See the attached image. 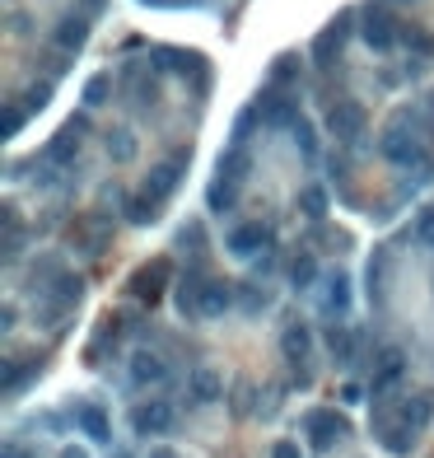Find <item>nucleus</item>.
Wrapping results in <instances>:
<instances>
[{"label": "nucleus", "instance_id": "f704fd0d", "mask_svg": "<svg viewBox=\"0 0 434 458\" xmlns=\"http://www.w3.org/2000/svg\"><path fill=\"white\" fill-rule=\"evenodd\" d=\"M294 145L304 150V159H318V136H313V122H308V118L294 126Z\"/></svg>", "mask_w": 434, "mask_h": 458}, {"label": "nucleus", "instance_id": "79ce46f5", "mask_svg": "<svg viewBox=\"0 0 434 458\" xmlns=\"http://www.w3.org/2000/svg\"><path fill=\"white\" fill-rule=\"evenodd\" d=\"M103 5L108 0H85V14H103Z\"/></svg>", "mask_w": 434, "mask_h": 458}, {"label": "nucleus", "instance_id": "7ed1b4c3", "mask_svg": "<svg viewBox=\"0 0 434 458\" xmlns=\"http://www.w3.org/2000/svg\"><path fill=\"white\" fill-rule=\"evenodd\" d=\"M364 126H369V112H364L355 98H337V103L327 108V136H337L341 145L360 141Z\"/></svg>", "mask_w": 434, "mask_h": 458}, {"label": "nucleus", "instance_id": "39448f33", "mask_svg": "<svg viewBox=\"0 0 434 458\" xmlns=\"http://www.w3.org/2000/svg\"><path fill=\"white\" fill-rule=\"evenodd\" d=\"M173 425H178V412H173V402H164V398H149L141 407H131V431H136L141 439L169 435Z\"/></svg>", "mask_w": 434, "mask_h": 458}, {"label": "nucleus", "instance_id": "393cba45", "mask_svg": "<svg viewBox=\"0 0 434 458\" xmlns=\"http://www.w3.org/2000/svg\"><path fill=\"white\" fill-rule=\"evenodd\" d=\"M313 281H318V257L304 248V253L290 262V286H294V290H308Z\"/></svg>", "mask_w": 434, "mask_h": 458}, {"label": "nucleus", "instance_id": "7c9ffc66", "mask_svg": "<svg viewBox=\"0 0 434 458\" xmlns=\"http://www.w3.org/2000/svg\"><path fill=\"white\" fill-rule=\"evenodd\" d=\"M294 80H299V57L294 52L276 57V65H271V89H290Z\"/></svg>", "mask_w": 434, "mask_h": 458}, {"label": "nucleus", "instance_id": "6ab92c4d", "mask_svg": "<svg viewBox=\"0 0 434 458\" xmlns=\"http://www.w3.org/2000/svg\"><path fill=\"white\" fill-rule=\"evenodd\" d=\"M397 416H402V421L411 425V431L421 435L425 425L434 421V393H430V388H425V393H411V398L402 402V412H397Z\"/></svg>", "mask_w": 434, "mask_h": 458}, {"label": "nucleus", "instance_id": "aec40b11", "mask_svg": "<svg viewBox=\"0 0 434 458\" xmlns=\"http://www.w3.org/2000/svg\"><path fill=\"white\" fill-rule=\"evenodd\" d=\"M215 173L243 187V183H247V173H253V155H247L243 145H229V150L220 155V164H215Z\"/></svg>", "mask_w": 434, "mask_h": 458}, {"label": "nucleus", "instance_id": "f3484780", "mask_svg": "<svg viewBox=\"0 0 434 458\" xmlns=\"http://www.w3.org/2000/svg\"><path fill=\"white\" fill-rule=\"evenodd\" d=\"M89 33H94V24H89V14H65V19L57 24V47L61 52H80V47L89 42Z\"/></svg>", "mask_w": 434, "mask_h": 458}, {"label": "nucleus", "instance_id": "f257e3e1", "mask_svg": "<svg viewBox=\"0 0 434 458\" xmlns=\"http://www.w3.org/2000/svg\"><path fill=\"white\" fill-rule=\"evenodd\" d=\"M304 435H308L313 454H327L337 439L350 435V425H346V416L337 412V407H308V412H304Z\"/></svg>", "mask_w": 434, "mask_h": 458}, {"label": "nucleus", "instance_id": "e433bc0d", "mask_svg": "<svg viewBox=\"0 0 434 458\" xmlns=\"http://www.w3.org/2000/svg\"><path fill=\"white\" fill-rule=\"evenodd\" d=\"M415 243H421V248H434V206H425L421 216H415Z\"/></svg>", "mask_w": 434, "mask_h": 458}, {"label": "nucleus", "instance_id": "c85d7f7f", "mask_svg": "<svg viewBox=\"0 0 434 458\" xmlns=\"http://www.w3.org/2000/svg\"><path fill=\"white\" fill-rule=\"evenodd\" d=\"M103 103H112V75L98 71L85 80V108H103Z\"/></svg>", "mask_w": 434, "mask_h": 458}, {"label": "nucleus", "instance_id": "412c9836", "mask_svg": "<svg viewBox=\"0 0 434 458\" xmlns=\"http://www.w3.org/2000/svg\"><path fill=\"white\" fill-rule=\"evenodd\" d=\"M388 267H392V253H388V243H378L374 257H369V271H364V281H369V300H383V290H388Z\"/></svg>", "mask_w": 434, "mask_h": 458}, {"label": "nucleus", "instance_id": "72a5a7b5", "mask_svg": "<svg viewBox=\"0 0 434 458\" xmlns=\"http://www.w3.org/2000/svg\"><path fill=\"white\" fill-rule=\"evenodd\" d=\"M24 118H28V108H19V103H5V108H0V136H19V131H24Z\"/></svg>", "mask_w": 434, "mask_h": 458}, {"label": "nucleus", "instance_id": "58836bf2", "mask_svg": "<svg viewBox=\"0 0 434 458\" xmlns=\"http://www.w3.org/2000/svg\"><path fill=\"white\" fill-rule=\"evenodd\" d=\"M402 38H407V47H411V52H421V57H430V52H434V38H430L425 28H407Z\"/></svg>", "mask_w": 434, "mask_h": 458}, {"label": "nucleus", "instance_id": "0eeeda50", "mask_svg": "<svg viewBox=\"0 0 434 458\" xmlns=\"http://www.w3.org/2000/svg\"><path fill=\"white\" fill-rule=\"evenodd\" d=\"M85 126H89L85 112H80V118H71V122H65L52 141H47L42 159H47V164H57V169H61V164H71V159L80 155V145H85Z\"/></svg>", "mask_w": 434, "mask_h": 458}, {"label": "nucleus", "instance_id": "423d86ee", "mask_svg": "<svg viewBox=\"0 0 434 458\" xmlns=\"http://www.w3.org/2000/svg\"><path fill=\"white\" fill-rule=\"evenodd\" d=\"M350 24H355V10H341L337 19H331V24L318 33V38H313V47H308V52H313V61H318L323 71H327V65H337L341 47H346V38H350Z\"/></svg>", "mask_w": 434, "mask_h": 458}, {"label": "nucleus", "instance_id": "bb28decb", "mask_svg": "<svg viewBox=\"0 0 434 458\" xmlns=\"http://www.w3.org/2000/svg\"><path fill=\"white\" fill-rule=\"evenodd\" d=\"M239 309L243 314H266V309H271V290H262V286H253V281H243L239 286Z\"/></svg>", "mask_w": 434, "mask_h": 458}, {"label": "nucleus", "instance_id": "f03ea898", "mask_svg": "<svg viewBox=\"0 0 434 458\" xmlns=\"http://www.w3.org/2000/svg\"><path fill=\"white\" fill-rule=\"evenodd\" d=\"M378 150H383V159H388V164H397V169H421V164H425V141L411 136V131H402V126L383 131Z\"/></svg>", "mask_w": 434, "mask_h": 458}, {"label": "nucleus", "instance_id": "c756f323", "mask_svg": "<svg viewBox=\"0 0 434 458\" xmlns=\"http://www.w3.org/2000/svg\"><path fill=\"white\" fill-rule=\"evenodd\" d=\"M206 202H210V210H220V216H225V210H229L233 202H239V183H229V178L215 173V183H210V192H206Z\"/></svg>", "mask_w": 434, "mask_h": 458}, {"label": "nucleus", "instance_id": "ea45409f", "mask_svg": "<svg viewBox=\"0 0 434 458\" xmlns=\"http://www.w3.org/2000/svg\"><path fill=\"white\" fill-rule=\"evenodd\" d=\"M247 407H253V384H233V412L247 416Z\"/></svg>", "mask_w": 434, "mask_h": 458}, {"label": "nucleus", "instance_id": "4468645a", "mask_svg": "<svg viewBox=\"0 0 434 458\" xmlns=\"http://www.w3.org/2000/svg\"><path fill=\"white\" fill-rule=\"evenodd\" d=\"M360 38L369 42L374 52H388V47H392L397 38H402V33H397V24L388 19V14L369 5V10H364V24H360Z\"/></svg>", "mask_w": 434, "mask_h": 458}, {"label": "nucleus", "instance_id": "dca6fc26", "mask_svg": "<svg viewBox=\"0 0 434 458\" xmlns=\"http://www.w3.org/2000/svg\"><path fill=\"white\" fill-rule=\"evenodd\" d=\"M402 370H407L402 351H397V347H388V351H383V355L374 360V379H369V393H374V398H383V393H388L397 379H402Z\"/></svg>", "mask_w": 434, "mask_h": 458}, {"label": "nucleus", "instance_id": "37998d69", "mask_svg": "<svg viewBox=\"0 0 434 458\" xmlns=\"http://www.w3.org/2000/svg\"><path fill=\"white\" fill-rule=\"evenodd\" d=\"M145 5H196V0H145Z\"/></svg>", "mask_w": 434, "mask_h": 458}, {"label": "nucleus", "instance_id": "a19ab883", "mask_svg": "<svg viewBox=\"0 0 434 458\" xmlns=\"http://www.w3.org/2000/svg\"><path fill=\"white\" fill-rule=\"evenodd\" d=\"M271 458H304V449H299L294 439H276V445H271Z\"/></svg>", "mask_w": 434, "mask_h": 458}, {"label": "nucleus", "instance_id": "a211bd4d", "mask_svg": "<svg viewBox=\"0 0 434 458\" xmlns=\"http://www.w3.org/2000/svg\"><path fill=\"white\" fill-rule=\"evenodd\" d=\"M164 379H169L164 355H155V351H136V355H131V384L149 388V384H164Z\"/></svg>", "mask_w": 434, "mask_h": 458}, {"label": "nucleus", "instance_id": "4c0bfd02", "mask_svg": "<svg viewBox=\"0 0 434 458\" xmlns=\"http://www.w3.org/2000/svg\"><path fill=\"white\" fill-rule=\"evenodd\" d=\"M47 98H52V80H38V85H28L24 108H28V112H38V108H47Z\"/></svg>", "mask_w": 434, "mask_h": 458}, {"label": "nucleus", "instance_id": "ddd939ff", "mask_svg": "<svg viewBox=\"0 0 434 458\" xmlns=\"http://www.w3.org/2000/svg\"><path fill=\"white\" fill-rule=\"evenodd\" d=\"M233 304H239V286H233V281H206L196 314H202V318H225Z\"/></svg>", "mask_w": 434, "mask_h": 458}, {"label": "nucleus", "instance_id": "a878e982", "mask_svg": "<svg viewBox=\"0 0 434 458\" xmlns=\"http://www.w3.org/2000/svg\"><path fill=\"white\" fill-rule=\"evenodd\" d=\"M52 300H57V309L65 314V309H75L80 300H85V281L80 276H57V290H52Z\"/></svg>", "mask_w": 434, "mask_h": 458}, {"label": "nucleus", "instance_id": "b1692460", "mask_svg": "<svg viewBox=\"0 0 434 458\" xmlns=\"http://www.w3.org/2000/svg\"><path fill=\"white\" fill-rule=\"evenodd\" d=\"M323 341H327V351H331V360H337V365H350V360H355V347H350L346 323H331L327 332H323Z\"/></svg>", "mask_w": 434, "mask_h": 458}, {"label": "nucleus", "instance_id": "9b49d317", "mask_svg": "<svg viewBox=\"0 0 434 458\" xmlns=\"http://www.w3.org/2000/svg\"><path fill=\"white\" fill-rule=\"evenodd\" d=\"M182 164H187V155H178V159L155 164V169H149V178H145V196H149V202H169V196L178 192V183H182Z\"/></svg>", "mask_w": 434, "mask_h": 458}, {"label": "nucleus", "instance_id": "4be33fe9", "mask_svg": "<svg viewBox=\"0 0 434 458\" xmlns=\"http://www.w3.org/2000/svg\"><path fill=\"white\" fill-rule=\"evenodd\" d=\"M38 370H42L38 355H14V360H5V379H0V384H5V393H19Z\"/></svg>", "mask_w": 434, "mask_h": 458}, {"label": "nucleus", "instance_id": "6e6552de", "mask_svg": "<svg viewBox=\"0 0 434 458\" xmlns=\"http://www.w3.org/2000/svg\"><path fill=\"white\" fill-rule=\"evenodd\" d=\"M308 347H313V332H308L304 323H290L286 332H280V351H286V360L294 365V379H299V384H313V374H308V365H304V360H308Z\"/></svg>", "mask_w": 434, "mask_h": 458}, {"label": "nucleus", "instance_id": "de8ad7c7", "mask_svg": "<svg viewBox=\"0 0 434 458\" xmlns=\"http://www.w3.org/2000/svg\"><path fill=\"white\" fill-rule=\"evenodd\" d=\"M112 458H131V454H112Z\"/></svg>", "mask_w": 434, "mask_h": 458}, {"label": "nucleus", "instance_id": "20e7f679", "mask_svg": "<svg viewBox=\"0 0 434 458\" xmlns=\"http://www.w3.org/2000/svg\"><path fill=\"white\" fill-rule=\"evenodd\" d=\"M257 112H262L266 126H290V131H294L299 122H304V112H299V98H294L290 89H271V85L257 94Z\"/></svg>", "mask_w": 434, "mask_h": 458}, {"label": "nucleus", "instance_id": "c03bdc74", "mask_svg": "<svg viewBox=\"0 0 434 458\" xmlns=\"http://www.w3.org/2000/svg\"><path fill=\"white\" fill-rule=\"evenodd\" d=\"M57 458H89V454H85V449H61Z\"/></svg>", "mask_w": 434, "mask_h": 458}, {"label": "nucleus", "instance_id": "49530a36", "mask_svg": "<svg viewBox=\"0 0 434 458\" xmlns=\"http://www.w3.org/2000/svg\"><path fill=\"white\" fill-rule=\"evenodd\" d=\"M5 458H28V454H19V449H14V445H10V449H5Z\"/></svg>", "mask_w": 434, "mask_h": 458}, {"label": "nucleus", "instance_id": "9d476101", "mask_svg": "<svg viewBox=\"0 0 434 458\" xmlns=\"http://www.w3.org/2000/svg\"><path fill=\"white\" fill-rule=\"evenodd\" d=\"M187 398H192V407L220 402V398H225V374L210 370V365H196V370L187 374Z\"/></svg>", "mask_w": 434, "mask_h": 458}, {"label": "nucleus", "instance_id": "2f4dec72", "mask_svg": "<svg viewBox=\"0 0 434 458\" xmlns=\"http://www.w3.org/2000/svg\"><path fill=\"white\" fill-rule=\"evenodd\" d=\"M126 220H131V225H155V220H159V202H149L145 192L131 196V202H126Z\"/></svg>", "mask_w": 434, "mask_h": 458}, {"label": "nucleus", "instance_id": "473e14b6", "mask_svg": "<svg viewBox=\"0 0 434 458\" xmlns=\"http://www.w3.org/2000/svg\"><path fill=\"white\" fill-rule=\"evenodd\" d=\"M299 210H304L308 220H323L327 216V192L323 187H304L299 192Z\"/></svg>", "mask_w": 434, "mask_h": 458}, {"label": "nucleus", "instance_id": "cd10ccee", "mask_svg": "<svg viewBox=\"0 0 434 458\" xmlns=\"http://www.w3.org/2000/svg\"><path fill=\"white\" fill-rule=\"evenodd\" d=\"M108 155L117 164H131V159H136V131H126V126L108 131Z\"/></svg>", "mask_w": 434, "mask_h": 458}, {"label": "nucleus", "instance_id": "1a4fd4ad", "mask_svg": "<svg viewBox=\"0 0 434 458\" xmlns=\"http://www.w3.org/2000/svg\"><path fill=\"white\" fill-rule=\"evenodd\" d=\"M169 257H155L149 267H141V271H131V294L136 300H145V304H159V294H164V281H169Z\"/></svg>", "mask_w": 434, "mask_h": 458}, {"label": "nucleus", "instance_id": "a18cd8bd", "mask_svg": "<svg viewBox=\"0 0 434 458\" xmlns=\"http://www.w3.org/2000/svg\"><path fill=\"white\" fill-rule=\"evenodd\" d=\"M149 458H178L173 449H155V454H149Z\"/></svg>", "mask_w": 434, "mask_h": 458}, {"label": "nucleus", "instance_id": "f8f14e48", "mask_svg": "<svg viewBox=\"0 0 434 458\" xmlns=\"http://www.w3.org/2000/svg\"><path fill=\"white\" fill-rule=\"evenodd\" d=\"M266 243H271V229H266L262 220H247V225H239V229L229 234L225 248H229L233 257H257V253L266 248Z\"/></svg>", "mask_w": 434, "mask_h": 458}, {"label": "nucleus", "instance_id": "5701e85b", "mask_svg": "<svg viewBox=\"0 0 434 458\" xmlns=\"http://www.w3.org/2000/svg\"><path fill=\"white\" fill-rule=\"evenodd\" d=\"M323 309H327V314H337V318H346V309H350V281H346L341 271L327 281V290H323Z\"/></svg>", "mask_w": 434, "mask_h": 458}, {"label": "nucleus", "instance_id": "c9c22d12", "mask_svg": "<svg viewBox=\"0 0 434 458\" xmlns=\"http://www.w3.org/2000/svg\"><path fill=\"white\" fill-rule=\"evenodd\" d=\"M257 118H262V112H257V103H253V108H243L239 118H233V145H247V131L257 126Z\"/></svg>", "mask_w": 434, "mask_h": 458}, {"label": "nucleus", "instance_id": "2eb2a0df", "mask_svg": "<svg viewBox=\"0 0 434 458\" xmlns=\"http://www.w3.org/2000/svg\"><path fill=\"white\" fill-rule=\"evenodd\" d=\"M75 425L94 439V445H112V421H108V412L98 402H80L75 407Z\"/></svg>", "mask_w": 434, "mask_h": 458}]
</instances>
